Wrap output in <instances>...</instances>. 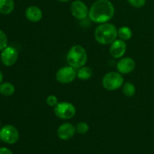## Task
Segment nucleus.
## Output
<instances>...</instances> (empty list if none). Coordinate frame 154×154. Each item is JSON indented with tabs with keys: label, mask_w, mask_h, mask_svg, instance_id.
<instances>
[{
	"label": "nucleus",
	"mask_w": 154,
	"mask_h": 154,
	"mask_svg": "<svg viewBox=\"0 0 154 154\" xmlns=\"http://www.w3.org/2000/svg\"><path fill=\"white\" fill-rule=\"evenodd\" d=\"M1 61L4 66H12L16 63L18 59V52L16 48L8 46L1 53Z\"/></svg>",
	"instance_id": "9"
},
{
	"label": "nucleus",
	"mask_w": 154,
	"mask_h": 154,
	"mask_svg": "<svg viewBox=\"0 0 154 154\" xmlns=\"http://www.w3.org/2000/svg\"><path fill=\"white\" fill-rule=\"evenodd\" d=\"M54 114L58 118L62 120H69L75 115L76 108L70 102H59L54 107Z\"/></svg>",
	"instance_id": "5"
},
{
	"label": "nucleus",
	"mask_w": 154,
	"mask_h": 154,
	"mask_svg": "<svg viewBox=\"0 0 154 154\" xmlns=\"http://www.w3.org/2000/svg\"><path fill=\"white\" fill-rule=\"evenodd\" d=\"M66 60L69 66L74 69H80L84 66L87 61V51L81 45H74L68 51Z\"/></svg>",
	"instance_id": "3"
},
{
	"label": "nucleus",
	"mask_w": 154,
	"mask_h": 154,
	"mask_svg": "<svg viewBox=\"0 0 154 154\" xmlns=\"http://www.w3.org/2000/svg\"><path fill=\"white\" fill-rule=\"evenodd\" d=\"M71 13L76 19L84 20L88 17L89 8L84 2L75 0L71 5Z\"/></svg>",
	"instance_id": "8"
},
{
	"label": "nucleus",
	"mask_w": 154,
	"mask_h": 154,
	"mask_svg": "<svg viewBox=\"0 0 154 154\" xmlns=\"http://www.w3.org/2000/svg\"><path fill=\"white\" fill-rule=\"evenodd\" d=\"M118 36V30L112 23H104L99 24L96 29L94 37L98 43L103 45H110L117 39Z\"/></svg>",
	"instance_id": "2"
},
{
	"label": "nucleus",
	"mask_w": 154,
	"mask_h": 154,
	"mask_svg": "<svg viewBox=\"0 0 154 154\" xmlns=\"http://www.w3.org/2000/svg\"><path fill=\"white\" fill-rule=\"evenodd\" d=\"M15 87L11 83L4 82L0 84V94L4 96H11L14 93Z\"/></svg>",
	"instance_id": "15"
},
{
	"label": "nucleus",
	"mask_w": 154,
	"mask_h": 154,
	"mask_svg": "<svg viewBox=\"0 0 154 154\" xmlns=\"http://www.w3.org/2000/svg\"><path fill=\"white\" fill-rule=\"evenodd\" d=\"M124 83V79L120 72H111L105 75L102 79L104 88L109 91H114L120 89Z\"/></svg>",
	"instance_id": "4"
},
{
	"label": "nucleus",
	"mask_w": 154,
	"mask_h": 154,
	"mask_svg": "<svg viewBox=\"0 0 154 154\" xmlns=\"http://www.w3.org/2000/svg\"><path fill=\"white\" fill-rule=\"evenodd\" d=\"M8 47V38L5 33L0 29V51Z\"/></svg>",
	"instance_id": "20"
},
{
	"label": "nucleus",
	"mask_w": 154,
	"mask_h": 154,
	"mask_svg": "<svg viewBox=\"0 0 154 154\" xmlns=\"http://www.w3.org/2000/svg\"><path fill=\"white\" fill-rule=\"evenodd\" d=\"M75 132H76L75 126H74L72 123H65L59 126L57 129V136L61 140L67 141L73 138Z\"/></svg>",
	"instance_id": "10"
},
{
	"label": "nucleus",
	"mask_w": 154,
	"mask_h": 154,
	"mask_svg": "<svg viewBox=\"0 0 154 154\" xmlns=\"http://www.w3.org/2000/svg\"><path fill=\"white\" fill-rule=\"evenodd\" d=\"M126 51V42L121 39H116L110 47V54L115 59L121 58Z\"/></svg>",
	"instance_id": "11"
},
{
	"label": "nucleus",
	"mask_w": 154,
	"mask_h": 154,
	"mask_svg": "<svg viewBox=\"0 0 154 154\" xmlns=\"http://www.w3.org/2000/svg\"><path fill=\"white\" fill-rule=\"evenodd\" d=\"M118 36L121 40L128 41L132 38V32L129 27L122 26L118 29Z\"/></svg>",
	"instance_id": "17"
},
{
	"label": "nucleus",
	"mask_w": 154,
	"mask_h": 154,
	"mask_svg": "<svg viewBox=\"0 0 154 154\" xmlns=\"http://www.w3.org/2000/svg\"><path fill=\"white\" fill-rule=\"evenodd\" d=\"M114 7L109 0H97L89 10V18L96 23H104L111 20L114 15Z\"/></svg>",
	"instance_id": "1"
},
{
	"label": "nucleus",
	"mask_w": 154,
	"mask_h": 154,
	"mask_svg": "<svg viewBox=\"0 0 154 154\" xmlns=\"http://www.w3.org/2000/svg\"><path fill=\"white\" fill-rule=\"evenodd\" d=\"M0 129H1V123H0Z\"/></svg>",
	"instance_id": "26"
},
{
	"label": "nucleus",
	"mask_w": 154,
	"mask_h": 154,
	"mask_svg": "<svg viewBox=\"0 0 154 154\" xmlns=\"http://www.w3.org/2000/svg\"><path fill=\"white\" fill-rule=\"evenodd\" d=\"M128 2L135 8H142L145 5L146 0H128Z\"/></svg>",
	"instance_id": "22"
},
{
	"label": "nucleus",
	"mask_w": 154,
	"mask_h": 154,
	"mask_svg": "<svg viewBox=\"0 0 154 154\" xmlns=\"http://www.w3.org/2000/svg\"><path fill=\"white\" fill-rule=\"evenodd\" d=\"M46 103L48 104V105H49L50 107H55L57 104L59 103L58 99L56 96L54 95H50L46 99Z\"/></svg>",
	"instance_id": "21"
},
{
	"label": "nucleus",
	"mask_w": 154,
	"mask_h": 154,
	"mask_svg": "<svg viewBox=\"0 0 154 154\" xmlns=\"http://www.w3.org/2000/svg\"><path fill=\"white\" fill-rule=\"evenodd\" d=\"M2 81H3V74H2V72L0 71V84L2 83Z\"/></svg>",
	"instance_id": "24"
},
{
	"label": "nucleus",
	"mask_w": 154,
	"mask_h": 154,
	"mask_svg": "<svg viewBox=\"0 0 154 154\" xmlns=\"http://www.w3.org/2000/svg\"><path fill=\"white\" fill-rule=\"evenodd\" d=\"M59 2H68L69 1H70V0H58Z\"/></svg>",
	"instance_id": "25"
},
{
	"label": "nucleus",
	"mask_w": 154,
	"mask_h": 154,
	"mask_svg": "<svg viewBox=\"0 0 154 154\" xmlns=\"http://www.w3.org/2000/svg\"><path fill=\"white\" fill-rule=\"evenodd\" d=\"M135 87L131 82H126L123 84V93L127 97H132L135 94Z\"/></svg>",
	"instance_id": "18"
},
{
	"label": "nucleus",
	"mask_w": 154,
	"mask_h": 154,
	"mask_svg": "<svg viewBox=\"0 0 154 154\" xmlns=\"http://www.w3.org/2000/svg\"><path fill=\"white\" fill-rule=\"evenodd\" d=\"M0 154H13V153L7 147H0Z\"/></svg>",
	"instance_id": "23"
},
{
	"label": "nucleus",
	"mask_w": 154,
	"mask_h": 154,
	"mask_svg": "<svg viewBox=\"0 0 154 154\" xmlns=\"http://www.w3.org/2000/svg\"><path fill=\"white\" fill-rule=\"evenodd\" d=\"M75 129H76V132L78 133L81 134V135H84L88 132L90 127H89L88 123H87L86 122H81L76 125Z\"/></svg>",
	"instance_id": "19"
},
{
	"label": "nucleus",
	"mask_w": 154,
	"mask_h": 154,
	"mask_svg": "<svg viewBox=\"0 0 154 154\" xmlns=\"http://www.w3.org/2000/svg\"><path fill=\"white\" fill-rule=\"evenodd\" d=\"M93 75V72L90 68L87 67V66H83V67L78 69L77 72V77L79 79L83 80V81H87L89 80Z\"/></svg>",
	"instance_id": "16"
},
{
	"label": "nucleus",
	"mask_w": 154,
	"mask_h": 154,
	"mask_svg": "<svg viewBox=\"0 0 154 154\" xmlns=\"http://www.w3.org/2000/svg\"><path fill=\"white\" fill-rule=\"evenodd\" d=\"M14 9V0H0V13L9 14Z\"/></svg>",
	"instance_id": "14"
},
{
	"label": "nucleus",
	"mask_w": 154,
	"mask_h": 154,
	"mask_svg": "<svg viewBox=\"0 0 154 154\" xmlns=\"http://www.w3.org/2000/svg\"><path fill=\"white\" fill-rule=\"evenodd\" d=\"M135 63L133 59L125 57L121 59L117 64V69L120 74H129L135 69Z\"/></svg>",
	"instance_id": "12"
},
{
	"label": "nucleus",
	"mask_w": 154,
	"mask_h": 154,
	"mask_svg": "<svg viewBox=\"0 0 154 154\" xmlns=\"http://www.w3.org/2000/svg\"><path fill=\"white\" fill-rule=\"evenodd\" d=\"M25 16L30 22L37 23L42 20L43 13L38 6L32 5L26 8L25 11Z\"/></svg>",
	"instance_id": "13"
},
{
	"label": "nucleus",
	"mask_w": 154,
	"mask_h": 154,
	"mask_svg": "<svg viewBox=\"0 0 154 154\" xmlns=\"http://www.w3.org/2000/svg\"><path fill=\"white\" fill-rule=\"evenodd\" d=\"M77 77V71L72 66H65L59 69L56 74V79L61 84H69Z\"/></svg>",
	"instance_id": "7"
},
{
	"label": "nucleus",
	"mask_w": 154,
	"mask_h": 154,
	"mask_svg": "<svg viewBox=\"0 0 154 154\" xmlns=\"http://www.w3.org/2000/svg\"><path fill=\"white\" fill-rule=\"evenodd\" d=\"M20 134L13 125H5L0 129V140L8 144H14L19 140Z\"/></svg>",
	"instance_id": "6"
}]
</instances>
